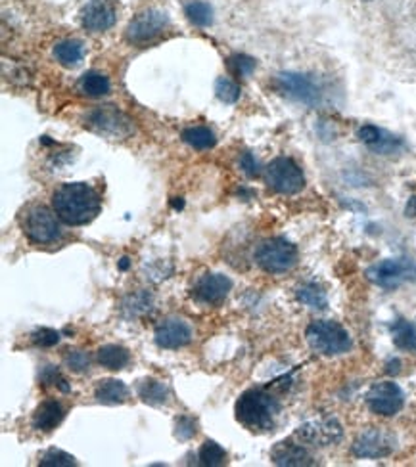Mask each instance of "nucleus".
<instances>
[{"mask_svg": "<svg viewBox=\"0 0 416 467\" xmlns=\"http://www.w3.org/2000/svg\"><path fill=\"white\" fill-rule=\"evenodd\" d=\"M52 207L61 223L83 226L92 223L102 209V197L97 188L87 182L61 184L52 194Z\"/></svg>", "mask_w": 416, "mask_h": 467, "instance_id": "nucleus-1", "label": "nucleus"}, {"mask_svg": "<svg viewBox=\"0 0 416 467\" xmlns=\"http://www.w3.org/2000/svg\"><path fill=\"white\" fill-rule=\"evenodd\" d=\"M236 419L254 433H265L273 429L274 419L281 412V404L265 389H248L236 400Z\"/></svg>", "mask_w": 416, "mask_h": 467, "instance_id": "nucleus-2", "label": "nucleus"}, {"mask_svg": "<svg viewBox=\"0 0 416 467\" xmlns=\"http://www.w3.org/2000/svg\"><path fill=\"white\" fill-rule=\"evenodd\" d=\"M307 343L325 356H337L351 349V337L344 325L332 320H317L307 328Z\"/></svg>", "mask_w": 416, "mask_h": 467, "instance_id": "nucleus-3", "label": "nucleus"}, {"mask_svg": "<svg viewBox=\"0 0 416 467\" xmlns=\"http://www.w3.org/2000/svg\"><path fill=\"white\" fill-rule=\"evenodd\" d=\"M255 261L265 272L282 274L296 267L298 249L286 238H271L257 247Z\"/></svg>", "mask_w": 416, "mask_h": 467, "instance_id": "nucleus-4", "label": "nucleus"}, {"mask_svg": "<svg viewBox=\"0 0 416 467\" xmlns=\"http://www.w3.org/2000/svg\"><path fill=\"white\" fill-rule=\"evenodd\" d=\"M169 27V15L160 8H148L136 14L125 29V39L134 46L158 41Z\"/></svg>", "mask_w": 416, "mask_h": 467, "instance_id": "nucleus-5", "label": "nucleus"}, {"mask_svg": "<svg viewBox=\"0 0 416 467\" xmlns=\"http://www.w3.org/2000/svg\"><path fill=\"white\" fill-rule=\"evenodd\" d=\"M87 127L110 138H127L134 133L133 119L116 105H98L87 114Z\"/></svg>", "mask_w": 416, "mask_h": 467, "instance_id": "nucleus-6", "label": "nucleus"}, {"mask_svg": "<svg viewBox=\"0 0 416 467\" xmlns=\"http://www.w3.org/2000/svg\"><path fill=\"white\" fill-rule=\"evenodd\" d=\"M366 276L371 282H374L384 289H395L399 286H403L405 282H414L416 262L407 257L386 259L368 269Z\"/></svg>", "mask_w": 416, "mask_h": 467, "instance_id": "nucleus-7", "label": "nucleus"}, {"mask_svg": "<svg viewBox=\"0 0 416 467\" xmlns=\"http://www.w3.org/2000/svg\"><path fill=\"white\" fill-rule=\"evenodd\" d=\"M267 184L274 192L282 196H294L303 190L305 175L300 165L290 158H276L265 170Z\"/></svg>", "mask_w": 416, "mask_h": 467, "instance_id": "nucleus-8", "label": "nucleus"}, {"mask_svg": "<svg viewBox=\"0 0 416 467\" xmlns=\"http://www.w3.org/2000/svg\"><path fill=\"white\" fill-rule=\"evenodd\" d=\"M276 88L284 96L305 105H319L322 102V88L313 75L286 71L276 75Z\"/></svg>", "mask_w": 416, "mask_h": 467, "instance_id": "nucleus-9", "label": "nucleus"}, {"mask_svg": "<svg viewBox=\"0 0 416 467\" xmlns=\"http://www.w3.org/2000/svg\"><path fill=\"white\" fill-rule=\"evenodd\" d=\"M60 216L49 207L35 206L27 209L23 219V232L27 238L35 243H54L61 236Z\"/></svg>", "mask_w": 416, "mask_h": 467, "instance_id": "nucleus-10", "label": "nucleus"}, {"mask_svg": "<svg viewBox=\"0 0 416 467\" xmlns=\"http://www.w3.org/2000/svg\"><path fill=\"white\" fill-rule=\"evenodd\" d=\"M344 437V429L340 422L334 417H322V419H313V422L303 424L296 431V439L307 446H332L336 443H340Z\"/></svg>", "mask_w": 416, "mask_h": 467, "instance_id": "nucleus-11", "label": "nucleus"}, {"mask_svg": "<svg viewBox=\"0 0 416 467\" xmlns=\"http://www.w3.org/2000/svg\"><path fill=\"white\" fill-rule=\"evenodd\" d=\"M397 446V441L393 435L386 429L371 427L363 431L359 437L353 443L351 450L357 458H368V460H378L390 456Z\"/></svg>", "mask_w": 416, "mask_h": 467, "instance_id": "nucleus-12", "label": "nucleus"}, {"mask_svg": "<svg viewBox=\"0 0 416 467\" xmlns=\"http://www.w3.org/2000/svg\"><path fill=\"white\" fill-rule=\"evenodd\" d=\"M405 395L393 381H380L368 389L366 407L378 416H395L403 408Z\"/></svg>", "mask_w": 416, "mask_h": 467, "instance_id": "nucleus-13", "label": "nucleus"}, {"mask_svg": "<svg viewBox=\"0 0 416 467\" xmlns=\"http://www.w3.org/2000/svg\"><path fill=\"white\" fill-rule=\"evenodd\" d=\"M233 289V279L225 274H204L196 279L192 288L194 299L204 305H221L228 291Z\"/></svg>", "mask_w": 416, "mask_h": 467, "instance_id": "nucleus-14", "label": "nucleus"}, {"mask_svg": "<svg viewBox=\"0 0 416 467\" xmlns=\"http://www.w3.org/2000/svg\"><path fill=\"white\" fill-rule=\"evenodd\" d=\"M117 22V8L110 0H90L81 10V25L90 33H104Z\"/></svg>", "mask_w": 416, "mask_h": 467, "instance_id": "nucleus-15", "label": "nucleus"}, {"mask_svg": "<svg viewBox=\"0 0 416 467\" xmlns=\"http://www.w3.org/2000/svg\"><path fill=\"white\" fill-rule=\"evenodd\" d=\"M153 339L162 349H180L192 341V328L180 318H165L158 324Z\"/></svg>", "mask_w": 416, "mask_h": 467, "instance_id": "nucleus-16", "label": "nucleus"}, {"mask_svg": "<svg viewBox=\"0 0 416 467\" xmlns=\"http://www.w3.org/2000/svg\"><path fill=\"white\" fill-rule=\"evenodd\" d=\"M357 136H359L361 142L366 144L373 151L384 153V155L395 153L399 148L403 146L402 138L393 136L392 133L384 131V129H378V127H374V124H363V127L357 133Z\"/></svg>", "mask_w": 416, "mask_h": 467, "instance_id": "nucleus-17", "label": "nucleus"}, {"mask_svg": "<svg viewBox=\"0 0 416 467\" xmlns=\"http://www.w3.org/2000/svg\"><path fill=\"white\" fill-rule=\"evenodd\" d=\"M271 458L276 465L284 467H301V465H315L313 456L310 454V450L305 448L303 443H294V441H282L273 448Z\"/></svg>", "mask_w": 416, "mask_h": 467, "instance_id": "nucleus-18", "label": "nucleus"}, {"mask_svg": "<svg viewBox=\"0 0 416 467\" xmlns=\"http://www.w3.org/2000/svg\"><path fill=\"white\" fill-rule=\"evenodd\" d=\"M64 416H66V412H64V408H61L60 402H56V400H44V402L39 404L35 414H33V427L37 431L49 433V431L56 429L61 424V419H64Z\"/></svg>", "mask_w": 416, "mask_h": 467, "instance_id": "nucleus-19", "label": "nucleus"}, {"mask_svg": "<svg viewBox=\"0 0 416 467\" xmlns=\"http://www.w3.org/2000/svg\"><path fill=\"white\" fill-rule=\"evenodd\" d=\"M95 397L102 404H123L129 398V387L114 378L100 380L95 389Z\"/></svg>", "mask_w": 416, "mask_h": 467, "instance_id": "nucleus-20", "label": "nucleus"}, {"mask_svg": "<svg viewBox=\"0 0 416 467\" xmlns=\"http://www.w3.org/2000/svg\"><path fill=\"white\" fill-rule=\"evenodd\" d=\"M136 395L141 397L143 402L150 404V407H160L169 400V389L163 381L144 378L136 383Z\"/></svg>", "mask_w": 416, "mask_h": 467, "instance_id": "nucleus-21", "label": "nucleus"}, {"mask_svg": "<svg viewBox=\"0 0 416 467\" xmlns=\"http://www.w3.org/2000/svg\"><path fill=\"white\" fill-rule=\"evenodd\" d=\"M97 361L106 368V370H123L129 366L131 362V353L121 347V345H104L97 351Z\"/></svg>", "mask_w": 416, "mask_h": 467, "instance_id": "nucleus-22", "label": "nucleus"}, {"mask_svg": "<svg viewBox=\"0 0 416 467\" xmlns=\"http://www.w3.org/2000/svg\"><path fill=\"white\" fill-rule=\"evenodd\" d=\"M85 56V49L79 41L75 39H68V41H60L54 46V58L60 66L64 68H73L79 64Z\"/></svg>", "mask_w": 416, "mask_h": 467, "instance_id": "nucleus-23", "label": "nucleus"}, {"mask_svg": "<svg viewBox=\"0 0 416 467\" xmlns=\"http://www.w3.org/2000/svg\"><path fill=\"white\" fill-rule=\"evenodd\" d=\"M79 90L83 92L85 96H90V98H100V96H106L110 95L112 90V83L110 79L104 73H98V71H87L81 81H79Z\"/></svg>", "mask_w": 416, "mask_h": 467, "instance_id": "nucleus-24", "label": "nucleus"}, {"mask_svg": "<svg viewBox=\"0 0 416 467\" xmlns=\"http://www.w3.org/2000/svg\"><path fill=\"white\" fill-rule=\"evenodd\" d=\"M182 140L194 150H209L217 144V138L209 127H202V124H196V127H189L182 131Z\"/></svg>", "mask_w": 416, "mask_h": 467, "instance_id": "nucleus-25", "label": "nucleus"}, {"mask_svg": "<svg viewBox=\"0 0 416 467\" xmlns=\"http://www.w3.org/2000/svg\"><path fill=\"white\" fill-rule=\"evenodd\" d=\"M298 295V301L305 307L315 308V310H325L328 307V298H327V291L322 289L320 286L310 282V284H303L298 288L296 291Z\"/></svg>", "mask_w": 416, "mask_h": 467, "instance_id": "nucleus-26", "label": "nucleus"}, {"mask_svg": "<svg viewBox=\"0 0 416 467\" xmlns=\"http://www.w3.org/2000/svg\"><path fill=\"white\" fill-rule=\"evenodd\" d=\"M392 335H393V343L397 349L402 351H416V328L403 320L399 318L392 324Z\"/></svg>", "mask_w": 416, "mask_h": 467, "instance_id": "nucleus-27", "label": "nucleus"}, {"mask_svg": "<svg viewBox=\"0 0 416 467\" xmlns=\"http://www.w3.org/2000/svg\"><path fill=\"white\" fill-rule=\"evenodd\" d=\"M184 15L198 27H208L213 23V8L206 0H192V3L184 6Z\"/></svg>", "mask_w": 416, "mask_h": 467, "instance_id": "nucleus-28", "label": "nucleus"}, {"mask_svg": "<svg viewBox=\"0 0 416 467\" xmlns=\"http://www.w3.org/2000/svg\"><path fill=\"white\" fill-rule=\"evenodd\" d=\"M199 463L206 467H221L226 463V453L221 444L215 441H206L198 453Z\"/></svg>", "mask_w": 416, "mask_h": 467, "instance_id": "nucleus-29", "label": "nucleus"}, {"mask_svg": "<svg viewBox=\"0 0 416 467\" xmlns=\"http://www.w3.org/2000/svg\"><path fill=\"white\" fill-rule=\"evenodd\" d=\"M215 95L217 98L225 104H236L240 100V85L235 83L233 79H228V77H219L217 81H215Z\"/></svg>", "mask_w": 416, "mask_h": 467, "instance_id": "nucleus-30", "label": "nucleus"}, {"mask_svg": "<svg viewBox=\"0 0 416 467\" xmlns=\"http://www.w3.org/2000/svg\"><path fill=\"white\" fill-rule=\"evenodd\" d=\"M150 308H152V298L146 291H138V293L131 295V298H127L125 303H123V310H125V315L133 316V318L148 313Z\"/></svg>", "mask_w": 416, "mask_h": 467, "instance_id": "nucleus-31", "label": "nucleus"}, {"mask_svg": "<svg viewBox=\"0 0 416 467\" xmlns=\"http://www.w3.org/2000/svg\"><path fill=\"white\" fill-rule=\"evenodd\" d=\"M39 465H42V467H71V465H77V462L71 454L64 453V450L49 448L39 456Z\"/></svg>", "mask_w": 416, "mask_h": 467, "instance_id": "nucleus-32", "label": "nucleus"}, {"mask_svg": "<svg viewBox=\"0 0 416 467\" xmlns=\"http://www.w3.org/2000/svg\"><path fill=\"white\" fill-rule=\"evenodd\" d=\"M257 61L245 54H235L228 58V68L236 77H250L255 71Z\"/></svg>", "mask_w": 416, "mask_h": 467, "instance_id": "nucleus-33", "label": "nucleus"}, {"mask_svg": "<svg viewBox=\"0 0 416 467\" xmlns=\"http://www.w3.org/2000/svg\"><path fill=\"white\" fill-rule=\"evenodd\" d=\"M66 364L71 371H77V373H83L90 368V356L85 353V351H79V349H73V351H66Z\"/></svg>", "mask_w": 416, "mask_h": 467, "instance_id": "nucleus-34", "label": "nucleus"}, {"mask_svg": "<svg viewBox=\"0 0 416 467\" xmlns=\"http://www.w3.org/2000/svg\"><path fill=\"white\" fill-rule=\"evenodd\" d=\"M41 381L44 385H54V387H60L61 391L68 393L69 391V385L66 381V378L61 376L60 370L56 366H44L42 371H41Z\"/></svg>", "mask_w": 416, "mask_h": 467, "instance_id": "nucleus-35", "label": "nucleus"}, {"mask_svg": "<svg viewBox=\"0 0 416 467\" xmlns=\"http://www.w3.org/2000/svg\"><path fill=\"white\" fill-rule=\"evenodd\" d=\"M31 341H33L37 347H54L58 345L60 334L52 328H39L37 332H33V335H31Z\"/></svg>", "mask_w": 416, "mask_h": 467, "instance_id": "nucleus-36", "label": "nucleus"}, {"mask_svg": "<svg viewBox=\"0 0 416 467\" xmlns=\"http://www.w3.org/2000/svg\"><path fill=\"white\" fill-rule=\"evenodd\" d=\"M175 435L179 441H189L196 435V422L190 416H180L177 419V426H175Z\"/></svg>", "mask_w": 416, "mask_h": 467, "instance_id": "nucleus-37", "label": "nucleus"}, {"mask_svg": "<svg viewBox=\"0 0 416 467\" xmlns=\"http://www.w3.org/2000/svg\"><path fill=\"white\" fill-rule=\"evenodd\" d=\"M238 163H240V169H242L244 173L248 175V177H257V175H259V163L255 161V158H254V155H252L250 151H244V153L240 155Z\"/></svg>", "mask_w": 416, "mask_h": 467, "instance_id": "nucleus-38", "label": "nucleus"}, {"mask_svg": "<svg viewBox=\"0 0 416 467\" xmlns=\"http://www.w3.org/2000/svg\"><path fill=\"white\" fill-rule=\"evenodd\" d=\"M407 215L409 216H416V197H411L407 204Z\"/></svg>", "mask_w": 416, "mask_h": 467, "instance_id": "nucleus-39", "label": "nucleus"}, {"mask_svg": "<svg viewBox=\"0 0 416 467\" xmlns=\"http://www.w3.org/2000/svg\"><path fill=\"white\" fill-rule=\"evenodd\" d=\"M119 269H121V270H127V269H129V259H127V257H123V259H121Z\"/></svg>", "mask_w": 416, "mask_h": 467, "instance_id": "nucleus-40", "label": "nucleus"}]
</instances>
